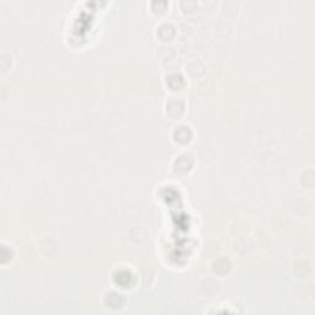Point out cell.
Wrapping results in <instances>:
<instances>
[{
  "label": "cell",
  "instance_id": "cell-4",
  "mask_svg": "<svg viewBox=\"0 0 315 315\" xmlns=\"http://www.w3.org/2000/svg\"><path fill=\"white\" fill-rule=\"evenodd\" d=\"M175 30H176V28H175V26L172 25L171 22H169V21H163V22H160L159 25H158V27H156V35H159L160 39L167 41V40H170L174 36Z\"/></svg>",
  "mask_w": 315,
  "mask_h": 315
},
{
  "label": "cell",
  "instance_id": "cell-5",
  "mask_svg": "<svg viewBox=\"0 0 315 315\" xmlns=\"http://www.w3.org/2000/svg\"><path fill=\"white\" fill-rule=\"evenodd\" d=\"M168 5H169V4H168L167 1H164V0H159V1H151V9H153L154 11H156V9H159V10H158V13H164V11L167 10Z\"/></svg>",
  "mask_w": 315,
  "mask_h": 315
},
{
  "label": "cell",
  "instance_id": "cell-2",
  "mask_svg": "<svg viewBox=\"0 0 315 315\" xmlns=\"http://www.w3.org/2000/svg\"><path fill=\"white\" fill-rule=\"evenodd\" d=\"M165 107H167L168 115L174 118H177L184 112L185 104L184 101L180 100V98H170V100L167 101V104H165Z\"/></svg>",
  "mask_w": 315,
  "mask_h": 315
},
{
  "label": "cell",
  "instance_id": "cell-3",
  "mask_svg": "<svg viewBox=\"0 0 315 315\" xmlns=\"http://www.w3.org/2000/svg\"><path fill=\"white\" fill-rule=\"evenodd\" d=\"M174 132H172V137L175 141L180 144H185L190 141L192 137V132H191V127L187 125H179L174 127Z\"/></svg>",
  "mask_w": 315,
  "mask_h": 315
},
{
  "label": "cell",
  "instance_id": "cell-1",
  "mask_svg": "<svg viewBox=\"0 0 315 315\" xmlns=\"http://www.w3.org/2000/svg\"><path fill=\"white\" fill-rule=\"evenodd\" d=\"M193 156L191 155L190 153H185L179 154L176 156V159L174 160V164H172V168H174L175 172H179V174H186L190 169H192L193 165Z\"/></svg>",
  "mask_w": 315,
  "mask_h": 315
}]
</instances>
